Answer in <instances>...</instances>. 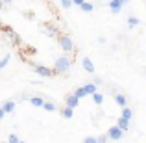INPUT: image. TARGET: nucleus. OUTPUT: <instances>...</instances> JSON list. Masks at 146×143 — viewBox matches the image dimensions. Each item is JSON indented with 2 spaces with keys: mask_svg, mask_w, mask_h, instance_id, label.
Wrapping results in <instances>:
<instances>
[{
  "mask_svg": "<svg viewBox=\"0 0 146 143\" xmlns=\"http://www.w3.org/2000/svg\"><path fill=\"white\" fill-rule=\"evenodd\" d=\"M144 71H146V67H144Z\"/></svg>",
  "mask_w": 146,
  "mask_h": 143,
  "instance_id": "nucleus-36",
  "label": "nucleus"
},
{
  "mask_svg": "<svg viewBox=\"0 0 146 143\" xmlns=\"http://www.w3.org/2000/svg\"><path fill=\"white\" fill-rule=\"evenodd\" d=\"M139 24H141V21L137 17H133V15L128 17V26H129V28H135V26H139Z\"/></svg>",
  "mask_w": 146,
  "mask_h": 143,
  "instance_id": "nucleus-20",
  "label": "nucleus"
},
{
  "mask_svg": "<svg viewBox=\"0 0 146 143\" xmlns=\"http://www.w3.org/2000/svg\"><path fill=\"white\" fill-rule=\"evenodd\" d=\"M83 87H85V93H87V95H91V97H93V95H94V93H96V91H98V87L94 86L93 82L85 84V86H83Z\"/></svg>",
  "mask_w": 146,
  "mask_h": 143,
  "instance_id": "nucleus-17",
  "label": "nucleus"
},
{
  "mask_svg": "<svg viewBox=\"0 0 146 143\" xmlns=\"http://www.w3.org/2000/svg\"><path fill=\"white\" fill-rule=\"evenodd\" d=\"M109 2H111V0H109Z\"/></svg>",
  "mask_w": 146,
  "mask_h": 143,
  "instance_id": "nucleus-37",
  "label": "nucleus"
},
{
  "mask_svg": "<svg viewBox=\"0 0 146 143\" xmlns=\"http://www.w3.org/2000/svg\"><path fill=\"white\" fill-rule=\"evenodd\" d=\"M72 95H74L76 99H83V97H87V93H85V87H83V86L76 87V89L72 91Z\"/></svg>",
  "mask_w": 146,
  "mask_h": 143,
  "instance_id": "nucleus-18",
  "label": "nucleus"
},
{
  "mask_svg": "<svg viewBox=\"0 0 146 143\" xmlns=\"http://www.w3.org/2000/svg\"><path fill=\"white\" fill-rule=\"evenodd\" d=\"M9 60H11V56H9V54H6V56H4L2 60H0V69H4V67H6V65L9 63Z\"/></svg>",
  "mask_w": 146,
  "mask_h": 143,
  "instance_id": "nucleus-23",
  "label": "nucleus"
},
{
  "mask_svg": "<svg viewBox=\"0 0 146 143\" xmlns=\"http://www.w3.org/2000/svg\"><path fill=\"white\" fill-rule=\"evenodd\" d=\"M94 2H102V0H94Z\"/></svg>",
  "mask_w": 146,
  "mask_h": 143,
  "instance_id": "nucleus-33",
  "label": "nucleus"
},
{
  "mask_svg": "<svg viewBox=\"0 0 146 143\" xmlns=\"http://www.w3.org/2000/svg\"><path fill=\"white\" fill-rule=\"evenodd\" d=\"M78 104H80V99H76V97L72 95V93H70V95H67V99H65V106H68V108H72V110H74Z\"/></svg>",
  "mask_w": 146,
  "mask_h": 143,
  "instance_id": "nucleus-11",
  "label": "nucleus"
},
{
  "mask_svg": "<svg viewBox=\"0 0 146 143\" xmlns=\"http://www.w3.org/2000/svg\"><path fill=\"white\" fill-rule=\"evenodd\" d=\"M57 43L63 48V52H74L76 50L74 41H72V37L68 36V34H59V36H57Z\"/></svg>",
  "mask_w": 146,
  "mask_h": 143,
  "instance_id": "nucleus-2",
  "label": "nucleus"
},
{
  "mask_svg": "<svg viewBox=\"0 0 146 143\" xmlns=\"http://www.w3.org/2000/svg\"><path fill=\"white\" fill-rule=\"evenodd\" d=\"M59 113H61V117H65V119H72V117H74V110L68 108V106H63L59 110Z\"/></svg>",
  "mask_w": 146,
  "mask_h": 143,
  "instance_id": "nucleus-13",
  "label": "nucleus"
},
{
  "mask_svg": "<svg viewBox=\"0 0 146 143\" xmlns=\"http://www.w3.org/2000/svg\"><path fill=\"white\" fill-rule=\"evenodd\" d=\"M59 4H61V7L63 9H70L74 4H72V0H59Z\"/></svg>",
  "mask_w": 146,
  "mask_h": 143,
  "instance_id": "nucleus-22",
  "label": "nucleus"
},
{
  "mask_svg": "<svg viewBox=\"0 0 146 143\" xmlns=\"http://www.w3.org/2000/svg\"><path fill=\"white\" fill-rule=\"evenodd\" d=\"M93 84H94V86H96V87H100V86H102V78H98V76H94V80H93Z\"/></svg>",
  "mask_w": 146,
  "mask_h": 143,
  "instance_id": "nucleus-27",
  "label": "nucleus"
},
{
  "mask_svg": "<svg viewBox=\"0 0 146 143\" xmlns=\"http://www.w3.org/2000/svg\"><path fill=\"white\" fill-rule=\"evenodd\" d=\"M72 67V60L68 56H57L56 60H54V75H65V73H68Z\"/></svg>",
  "mask_w": 146,
  "mask_h": 143,
  "instance_id": "nucleus-1",
  "label": "nucleus"
},
{
  "mask_svg": "<svg viewBox=\"0 0 146 143\" xmlns=\"http://www.w3.org/2000/svg\"><path fill=\"white\" fill-rule=\"evenodd\" d=\"M82 65H83V69H85L87 73H89V75H93L94 71H96V67H94V63H93V60H91V58H83L82 60Z\"/></svg>",
  "mask_w": 146,
  "mask_h": 143,
  "instance_id": "nucleus-7",
  "label": "nucleus"
},
{
  "mask_svg": "<svg viewBox=\"0 0 146 143\" xmlns=\"http://www.w3.org/2000/svg\"><path fill=\"white\" fill-rule=\"evenodd\" d=\"M7 143H21V140L17 138V134H9V138H7Z\"/></svg>",
  "mask_w": 146,
  "mask_h": 143,
  "instance_id": "nucleus-24",
  "label": "nucleus"
},
{
  "mask_svg": "<svg viewBox=\"0 0 146 143\" xmlns=\"http://www.w3.org/2000/svg\"><path fill=\"white\" fill-rule=\"evenodd\" d=\"M33 67V73L35 75H39L41 78H48V76H54V71L50 67H46V65H41V63H32Z\"/></svg>",
  "mask_w": 146,
  "mask_h": 143,
  "instance_id": "nucleus-3",
  "label": "nucleus"
},
{
  "mask_svg": "<svg viewBox=\"0 0 146 143\" xmlns=\"http://www.w3.org/2000/svg\"><path fill=\"white\" fill-rule=\"evenodd\" d=\"M4 115H6V111H4L2 106H0V119H4Z\"/></svg>",
  "mask_w": 146,
  "mask_h": 143,
  "instance_id": "nucleus-30",
  "label": "nucleus"
},
{
  "mask_svg": "<svg viewBox=\"0 0 146 143\" xmlns=\"http://www.w3.org/2000/svg\"><path fill=\"white\" fill-rule=\"evenodd\" d=\"M117 126L122 130V132H128V130H129V121L124 119V117H118L117 119Z\"/></svg>",
  "mask_w": 146,
  "mask_h": 143,
  "instance_id": "nucleus-12",
  "label": "nucleus"
},
{
  "mask_svg": "<svg viewBox=\"0 0 146 143\" xmlns=\"http://www.w3.org/2000/svg\"><path fill=\"white\" fill-rule=\"evenodd\" d=\"M21 143H26V141H21Z\"/></svg>",
  "mask_w": 146,
  "mask_h": 143,
  "instance_id": "nucleus-35",
  "label": "nucleus"
},
{
  "mask_svg": "<svg viewBox=\"0 0 146 143\" xmlns=\"http://www.w3.org/2000/svg\"><path fill=\"white\" fill-rule=\"evenodd\" d=\"M83 2H85V0H72V4H74V6H82Z\"/></svg>",
  "mask_w": 146,
  "mask_h": 143,
  "instance_id": "nucleus-28",
  "label": "nucleus"
},
{
  "mask_svg": "<svg viewBox=\"0 0 146 143\" xmlns=\"http://www.w3.org/2000/svg\"><path fill=\"white\" fill-rule=\"evenodd\" d=\"M106 41H107V39H106V37H104V36H100V37H98V43H102V45H104V43H106Z\"/></svg>",
  "mask_w": 146,
  "mask_h": 143,
  "instance_id": "nucleus-29",
  "label": "nucleus"
},
{
  "mask_svg": "<svg viewBox=\"0 0 146 143\" xmlns=\"http://www.w3.org/2000/svg\"><path fill=\"white\" fill-rule=\"evenodd\" d=\"M44 97H41V95H32L30 97V104L32 106H35V108H43V104H44Z\"/></svg>",
  "mask_w": 146,
  "mask_h": 143,
  "instance_id": "nucleus-9",
  "label": "nucleus"
},
{
  "mask_svg": "<svg viewBox=\"0 0 146 143\" xmlns=\"http://www.w3.org/2000/svg\"><path fill=\"white\" fill-rule=\"evenodd\" d=\"M13 0H2V4H11Z\"/></svg>",
  "mask_w": 146,
  "mask_h": 143,
  "instance_id": "nucleus-31",
  "label": "nucleus"
},
{
  "mask_svg": "<svg viewBox=\"0 0 146 143\" xmlns=\"http://www.w3.org/2000/svg\"><path fill=\"white\" fill-rule=\"evenodd\" d=\"M93 100H94V104H98V106H100V104L104 102V95L100 93V91H96V93L93 95Z\"/></svg>",
  "mask_w": 146,
  "mask_h": 143,
  "instance_id": "nucleus-21",
  "label": "nucleus"
},
{
  "mask_svg": "<svg viewBox=\"0 0 146 143\" xmlns=\"http://www.w3.org/2000/svg\"><path fill=\"white\" fill-rule=\"evenodd\" d=\"M43 108H44V110H46V111H56V110H57V106H56V104L52 102V100H44Z\"/></svg>",
  "mask_w": 146,
  "mask_h": 143,
  "instance_id": "nucleus-19",
  "label": "nucleus"
},
{
  "mask_svg": "<svg viewBox=\"0 0 146 143\" xmlns=\"http://www.w3.org/2000/svg\"><path fill=\"white\" fill-rule=\"evenodd\" d=\"M124 134H126V132H122V130L118 128L117 125H115V126H111V128L107 130V138H109L111 141H120L122 138H124Z\"/></svg>",
  "mask_w": 146,
  "mask_h": 143,
  "instance_id": "nucleus-4",
  "label": "nucleus"
},
{
  "mask_svg": "<svg viewBox=\"0 0 146 143\" xmlns=\"http://www.w3.org/2000/svg\"><path fill=\"white\" fill-rule=\"evenodd\" d=\"M122 7H124V4H122L120 0H111V2H109V9H111L113 15H118L122 11Z\"/></svg>",
  "mask_w": 146,
  "mask_h": 143,
  "instance_id": "nucleus-6",
  "label": "nucleus"
},
{
  "mask_svg": "<svg viewBox=\"0 0 146 143\" xmlns=\"http://www.w3.org/2000/svg\"><path fill=\"white\" fill-rule=\"evenodd\" d=\"M120 117H124V119H128V121H131V117H133V110H131L129 106L122 108V113H120Z\"/></svg>",
  "mask_w": 146,
  "mask_h": 143,
  "instance_id": "nucleus-15",
  "label": "nucleus"
},
{
  "mask_svg": "<svg viewBox=\"0 0 146 143\" xmlns=\"http://www.w3.org/2000/svg\"><path fill=\"white\" fill-rule=\"evenodd\" d=\"M2 30H4V34L7 36V39H9L13 45H17V47L21 45V37H19V34H15V30H13V28H9V26H4Z\"/></svg>",
  "mask_w": 146,
  "mask_h": 143,
  "instance_id": "nucleus-5",
  "label": "nucleus"
},
{
  "mask_svg": "<svg viewBox=\"0 0 146 143\" xmlns=\"http://www.w3.org/2000/svg\"><path fill=\"white\" fill-rule=\"evenodd\" d=\"M0 143H7V141H0Z\"/></svg>",
  "mask_w": 146,
  "mask_h": 143,
  "instance_id": "nucleus-34",
  "label": "nucleus"
},
{
  "mask_svg": "<svg viewBox=\"0 0 146 143\" xmlns=\"http://www.w3.org/2000/svg\"><path fill=\"white\" fill-rule=\"evenodd\" d=\"M96 141L98 143H107V141H109V138H107V134H102V136L96 138Z\"/></svg>",
  "mask_w": 146,
  "mask_h": 143,
  "instance_id": "nucleus-25",
  "label": "nucleus"
},
{
  "mask_svg": "<svg viewBox=\"0 0 146 143\" xmlns=\"http://www.w3.org/2000/svg\"><path fill=\"white\" fill-rule=\"evenodd\" d=\"M82 143H98V141H96V138H94V136H87V138H83Z\"/></svg>",
  "mask_w": 146,
  "mask_h": 143,
  "instance_id": "nucleus-26",
  "label": "nucleus"
},
{
  "mask_svg": "<svg viewBox=\"0 0 146 143\" xmlns=\"http://www.w3.org/2000/svg\"><path fill=\"white\" fill-rule=\"evenodd\" d=\"M15 106H17L15 100H6V102L2 104V110L6 111V113H11V111H15Z\"/></svg>",
  "mask_w": 146,
  "mask_h": 143,
  "instance_id": "nucleus-14",
  "label": "nucleus"
},
{
  "mask_svg": "<svg viewBox=\"0 0 146 143\" xmlns=\"http://www.w3.org/2000/svg\"><path fill=\"white\" fill-rule=\"evenodd\" d=\"M43 34H46L48 37H57L59 34H57V28L54 24H44L43 26Z\"/></svg>",
  "mask_w": 146,
  "mask_h": 143,
  "instance_id": "nucleus-10",
  "label": "nucleus"
},
{
  "mask_svg": "<svg viewBox=\"0 0 146 143\" xmlns=\"http://www.w3.org/2000/svg\"><path fill=\"white\" fill-rule=\"evenodd\" d=\"M80 9L85 11V13H93V11H94V4L93 2H83L82 6H80Z\"/></svg>",
  "mask_w": 146,
  "mask_h": 143,
  "instance_id": "nucleus-16",
  "label": "nucleus"
},
{
  "mask_svg": "<svg viewBox=\"0 0 146 143\" xmlns=\"http://www.w3.org/2000/svg\"><path fill=\"white\" fill-rule=\"evenodd\" d=\"M113 97H115V102H117L120 108L128 106V97H126L124 93H118V91H117V93H113Z\"/></svg>",
  "mask_w": 146,
  "mask_h": 143,
  "instance_id": "nucleus-8",
  "label": "nucleus"
},
{
  "mask_svg": "<svg viewBox=\"0 0 146 143\" xmlns=\"http://www.w3.org/2000/svg\"><path fill=\"white\" fill-rule=\"evenodd\" d=\"M2 7H4V4H2V0H0V11H2Z\"/></svg>",
  "mask_w": 146,
  "mask_h": 143,
  "instance_id": "nucleus-32",
  "label": "nucleus"
}]
</instances>
